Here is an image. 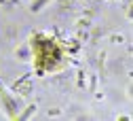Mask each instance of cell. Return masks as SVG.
Masks as SVG:
<instances>
[{
    "label": "cell",
    "mask_w": 133,
    "mask_h": 121,
    "mask_svg": "<svg viewBox=\"0 0 133 121\" xmlns=\"http://www.w3.org/2000/svg\"><path fill=\"white\" fill-rule=\"evenodd\" d=\"M44 2H46V0H36V2H34V7H32V9H34V11H38V9H40V7L44 4Z\"/></svg>",
    "instance_id": "cell-1"
}]
</instances>
